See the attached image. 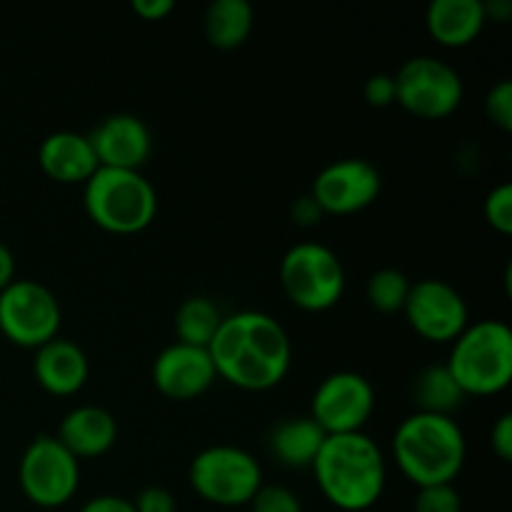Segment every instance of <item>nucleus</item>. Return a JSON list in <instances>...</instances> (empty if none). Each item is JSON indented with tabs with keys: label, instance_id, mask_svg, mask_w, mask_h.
Listing matches in <instances>:
<instances>
[{
	"label": "nucleus",
	"instance_id": "2f4dec72",
	"mask_svg": "<svg viewBox=\"0 0 512 512\" xmlns=\"http://www.w3.org/2000/svg\"><path fill=\"white\" fill-rule=\"evenodd\" d=\"M78 512H135L133 500L123 498V495H98V498L88 500Z\"/></svg>",
	"mask_w": 512,
	"mask_h": 512
},
{
	"label": "nucleus",
	"instance_id": "4468645a",
	"mask_svg": "<svg viewBox=\"0 0 512 512\" xmlns=\"http://www.w3.org/2000/svg\"><path fill=\"white\" fill-rule=\"evenodd\" d=\"M153 385L160 395L170 400H195L208 393L218 380L208 348H195L185 343H170L153 360Z\"/></svg>",
	"mask_w": 512,
	"mask_h": 512
},
{
	"label": "nucleus",
	"instance_id": "aec40b11",
	"mask_svg": "<svg viewBox=\"0 0 512 512\" xmlns=\"http://www.w3.org/2000/svg\"><path fill=\"white\" fill-rule=\"evenodd\" d=\"M325 438H328L325 430L310 415H298V418L280 420L270 433L268 445L280 465L303 470L313 468Z\"/></svg>",
	"mask_w": 512,
	"mask_h": 512
},
{
	"label": "nucleus",
	"instance_id": "5701e85b",
	"mask_svg": "<svg viewBox=\"0 0 512 512\" xmlns=\"http://www.w3.org/2000/svg\"><path fill=\"white\" fill-rule=\"evenodd\" d=\"M220 308L205 295H190L180 303L175 313V335L178 343L195 345V348H208L220 328Z\"/></svg>",
	"mask_w": 512,
	"mask_h": 512
},
{
	"label": "nucleus",
	"instance_id": "6e6552de",
	"mask_svg": "<svg viewBox=\"0 0 512 512\" xmlns=\"http://www.w3.org/2000/svg\"><path fill=\"white\" fill-rule=\"evenodd\" d=\"M395 103L420 120H443L463 103V80L445 60L433 55L408 58L393 75Z\"/></svg>",
	"mask_w": 512,
	"mask_h": 512
},
{
	"label": "nucleus",
	"instance_id": "bb28decb",
	"mask_svg": "<svg viewBox=\"0 0 512 512\" xmlns=\"http://www.w3.org/2000/svg\"><path fill=\"white\" fill-rule=\"evenodd\" d=\"M253 512H303L300 498L283 485H260L258 493L250 500Z\"/></svg>",
	"mask_w": 512,
	"mask_h": 512
},
{
	"label": "nucleus",
	"instance_id": "f8f14e48",
	"mask_svg": "<svg viewBox=\"0 0 512 512\" xmlns=\"http://www.w3.org/2000/svg\"><path fill=\"white\" fill-rule=\"evenodd\" d=\"M403 313L410 328L428 343H453L470 323L465 298L440 278H423L410 285Z\"/></svg>",
	"mask_w": 512,
	"mask_h": 512
},
{
	"label": "nucleus",
	"instance_id": "c85d7f7f",
	"mask_svg": "<svg viewBox=\"0 0 512 512\" xmlns=\"http://www.w3.org/2000/svg\"><path fill=\"white\" fill-rule=\"evenodd\" d=\"M365 103L373 108H388L395 103V80L388 73H375L363 85Z\"/></svg>",
	"mask_w": 512,
	"mask_h": 512
},
{
	"label": "nucleus",
	"instance_id": "c756f323",
	"mask_svg": "<svg viewBox=\"0 0 512 512\" xmlns=\"http://www.w3.org/2000/svg\"><path fill=\"white\" fill-rule=\"evenodd\" d=\"M135 512H175V498L173 493H168L160 485H150V488H143L133 500Z\"/></svg>",
	"mask_w": 512,
	"mask_h": 512
},
{
	"label": "nucleus",
	"instance_id": "1a4fd4ad",
	"mask_svg": "<svg viewBox=\"0 0 512 512\" xmlns=\"http://www.w3.org/2000/svg\"><path fill=\"white\" fill-rule=\"evenodd\" d=\"M20 490L38 508H63L80 485V460L55 435H38L18 468Z\"/></svg>",
	"mask_w": 512,
	"mask_h": 512
},
{
	"label": "nucleus",
	"instance_id": "412c9836",
	"mask_svg": "<svg viewBox=\"0 0 512 512\" xmlns=\"http://www.w3.org/2000/svg\"><path fill=\"white\" fill-rule=\"evenodd\" d=\"M253 5L248 0H213L205 8V38L218 50H235L253 33Z\"/></svg>",
	"mask_w": 512,
	"mask_h": 512
},
{
	"label": "nucleus",
	"instance_id": "7ed1b4c3",
	"mask_svg": "<svg viewBox=\"0 0 512 512\" xmlns=\"http://www.w3.org/2000/svg\"><path fill=\"white\" fill-rule=\"evenodd\" d=\"M465 453V435L453 415L413 413L395 428V465L418 488L453 483L463 470Z\"/></svg>",
	"mask_w": 512,
	"mask_h": 512
},
{
	"label": "nucleus",
	"instance_id": "a211bd4d",
	"mask_svg": "<svg viewBox=\"0 0 512 512\" xmlns=\"http://www.w3.org/2000/svg\"><path fill=\"white\" fill-rule=\"evenodd\" d=\"M38 163L50 180L73 185L83 183L100 168L88 135L58 130L45 135L38 148Z\"/></svg>",
	"mask_w": 512,
	"mask_h": 512
},
{
	"label": "nucleus",
	"instance_id": "2eb2a0df",
	"mask_svg": "<svg viewBox=\"0 0 512 512\" xmlns=\"http://www.w3.org/2000/svg\"><path fill=\"white\" fill-rule=\"evenodd\" d=\"M100 168L140 170L153 150V135L145 120L130 113H113L88 133Z\"/></svg>",
	"mask_w": 512,
	"mask_h": 512
},
{
	"label": "nucleus",
	"instance_id": "473e14b6",
	"mask_svg": "<svg viewBox=\"0 0 512 512\" xmlns=\"http://www.w3.org/2000/svg\"><path fill=\"white\" fill-rule=\"evenodd\" d=\"M133 13L143 20H163L175 10L173 0H133Z\"/></svg>",
	"mask_w": 512,
	"mask_h": 512
},
{
	"label": "nucleus",
	"instance_id": "0eeeda50",
	"mask_svg": "<svg viewBox=\"0 0 512 512\" xmlns=\"http://www.w3.org/2000/svg\"><path fill=\"white\" fill-rule=\"evenodd\" d=\"M190 488L210 505L240 508L250 505L263 485V470L258 460L235 445H210L200 450L188 470Z\"/></svg>",
	"mask_w": 512,
	"mask_h": 512
},
{
	"label": "nucleus",
	"instance_id": "39448f33",
	"mask_svg": "<svg viewBox=\"0 0 512 512\" xmlns=\"http://www.w3.org/2000/svg\"><path fill=\"white\" fill-rule=\"evenodd\" d=\"M88 218L115 235H133L158 215V193L140 170L98 168L83 190Z\"/></svg>",
	"mask_w": 512,
	"mask_h": 512
},
{
	"label": "nucleus",
	"instance_id": "f704fd0d",
	"mask_svg": "<svg viewBox=\"0 0 512 512\" xmlns=\"http://www.w3.org/2000/svg\"><path fill=\"white\" fill-rule=\"evenodd\" d=\"M15 280V255L5 243H0V290Z\"/></svg>",
	"mask_w": 512,
	"mask_h": 512
},
{
	"label": "nucleus",
	"instance_id": "a878e982",
	"mask_svg": "<svg viewBox=\"0 0 512 512\" xmlns=\"http://www.w3.org/2000/svg\"><path fill=\"white\" fill-rule=\"evenodd\" d=\"M413 512H463V500L453 483L430 485V488H418Z\"/></svg>",
	"mask_w": 512,
	"mask_h": 512
},
{
	"label": "nucleus",
	"instance_id": "ddd939ff",
	"mask_svg": "<svg viewBox=\"0 0 512 512\" xmlns=\"http://www.w3.org/2000/svg\"><path fill=\"white\" fill-rule=\"evenodd\" d=\"M383 180L378 168L365 158H343L325 165L313 180L310 198L323 215H353L378 200Z\"/></svg>",
	"mask_w": 512,
	"mask_h": 512
},
{
	"label": "nucleus",
	"instance_id": "20e7f679",
	"mask_svg": "<svg viewBox=\"0 0 512 512\" xmlns=\"http://www.w3.org/2000/svg\"><path fill=\"white\" fill-rule=\"evenodd\" d=\"M460 390L475 398L503 393L512 380V330L503 320H478L453 340L445 363Z\"/></svg>",
	"mask_w": 512,
	"mask_h": 512
},
{
	"label": "nucleus",
	"instance_id": "b1692460",
	"mask_svg": "<svg viewBox=\"0 0 512 512\" xmlns=\"http://www.w3.org/2000/svg\"><path fill=\"white\" fill-rule=\"evenodd\" d=\"M410 278L398 268H380L365 283V298L378 313H403L410 293Z\"/></svg>",
	"mask_w": 512,
	"mask_h": 512
},
{
	"label": "nucleus",
	"instance_id": "7c9ffc66",
	"mask_svg": "<svg viewBox=\"0 0 512 512\" xmlns=\"http://www.w3.org/2000/svg\"><path fill=\"white\" fill-rule=\"evenodd\" d=\"M490 448L503 463L512 460V415L503 413L490 428Z\"/></svg>",
	"mask_w": 512,
	"mask_h": 512
},
{
	"label": "nucleus",
	"instance_id": "9b49d317",
	"mask_svg": "<svg viewBox=\"0 0 512 512\" xmlns=\"http://www.w3.org/2000/svg\"><path fill=\"white\" fill-rule=\"evenodd\" d=\"M375 410V390L365 375L338 370L320 380L310 400V418L325 435L363 433Z\"/></svg>",
	"mask_w": 512,
	"mask_h": 512
},
{
	"label": "nucleus",
	"instance_id": "cd10ccee",
	"mask_svg": "<svg viewBox=\"0 0 512 512\" xmlns=\"http://www.w3.org/2000/svg\"><path fill=\"white\" fill-rule=\"evenodd\" d=\"M485 115L503 133L512 130V83L508 78L498 80L485 95Z\"/></svg>",
	"mask_w": 512,
	"mask_h": 512
},
{
	"label": "nucleus",
	"instance_id": "423d86ee",
	"mask_svg": "<svg viewBox=\"0 0 512 512\" xmlns=\"http://www.w3.org/2000/svg\"><path fill=\"white\" fill-rule=\"evenodd\" d=\"M280 285L293 305L323 313L345 293V270L333 248L315 240L295 243L280 260Z\"/></svg>",
	"mask_w": 512,
	"mask_h": 512
},
{
	"label": "nucleus",
	"instance_id": "6ab92c4d",
	"mask_svg": "<svg viewBox=\"0 0 512 512\" xmlns=\"http://www.w3.org/2000/svg\"><path fill=\"white\" fill-rule=\"evenodd\" d=\"M488 15L483 0H433L425 10V25L445 48H465L483 33Z\"/></svg>",
	"mask_w": 512,
	"mask_h": 512
},
{
	"label": "nucleus",
	"instance_id": "dca6fc26",
	"mask_svg": "<svg viewBox=\"0 0 512 512\" xmlns=\"http://www.w3.org/2000/svg\"><path fill=\"white\" fill-rule=\"evenodd\" d=\"M33 375L45 393L68 398V395H75L88 383V355L73 340H65L58 335V338L48 340V343L35 350Z\"/></svg>",
	"mask_w": 512,
	"mask_h": 512
},
{
	"label": "nucleus",
	"instance_id": "9d476101",
	"mask_svg": "<svg viewBox=\"0 0 512 512\" xmlns=\"http://www.w3.org/2000/svg\"><path fill=\"white\" fill-rule=\"evenodd\" d=\"M60 320L58 298L38 280H13L0 290V333L13 345L38 350L58 338Z\"/></svg>",
	"mask_w": 512,
	"mask_h": 512
},
{
	"label": "nucleus",
	"instance_id": "393cba45",
	"mask_svg": "<svg viewBox=\"0 0 512 512\" xmlns=\"http://www.w3.org/2000/svg\"><path fill=\"white\" fill-rule=\"evenodd\" d=\"M485 220L493 230H498L500 235L512 233V185L500 183L485 195L483 203Z\"/></svg>",
	"mask_w": 512,
	"mask_h": 512
},
{
	"label": "nucleus",
	"instance_id": "4be33fe9",
	"mask_svg": "<svg viewBox=\"0 0 512 512\" xmlns=\"http://www.w3.org/2000/svg\"><path fill=\"white\" fill-rule=\"evenodd\" d=\"M465 393L445 365H428L413 380L415 413L450 415L460 408Z\"/></svg>",
	"mask_w": 512,
	"mask_h": 512
},
{
	"label": "nucleus",
	"instance_id": "f3484780",
	"mask_svg": "<svg viewBox=\"0 0 512 512\" xmlns=\"http://www.w3.org/2000/svg\"><path fill=\"white\" fill-rule=\"evenodd\" d=\"M55 438L78 460H93L115 445L118 420L100 405H78L60 420Z\"/></svg>",
	"mask_w": 512,
	"mask_h": 512
},
{
	"label": "nucleus",
	"instance_id": "f257e3e1",
	"mask_svg": "<svg viewBox=\"0 0 512 512\" xmlns=\"http://www.w3.org/2000/svg\"><path fill=\"white\" fill-rule=\"evenodd\" d=\"M208 353L218 378L253 393L283 383L293 363V343L285 328L260 310L223 315Z\"/></svg>",
	"mask_w": 512,
	"mask_h": 512
},
{
	"label": "nucleus",
	"instance_id": "f03ea898",
	"mask_svg": "<svg viewBox=\"0 0 512 512\" xmlns=\"http://www.w3.org/2000/svg\"><path fill=\"white\" fill-rule=\"evenodd\" d=\"M320 493L345 512L370 510L385 490V458L380 445L365 433L328 435L313 463Z\"/></svg>",
	"mask_w": 512,
	"mask_h": 512
},
{
	"label": "nucleus",
	"instance_id": "72a5a7b5",
	"mask_svg": "<svg viewBox=\"0 0 512 512\" xmlns=\"http://www.w3.org/2000/svg\"><path fill=\"white\" fill-rule=\"evenodd\" d=\"M320 215H323V210L318 208V203L310 195H305V198H300L293 205V220L300 225H315L320 220Z\"/></svg>",
	"mask_w": 512,
	"mask_h": 512
}]
</instances>
